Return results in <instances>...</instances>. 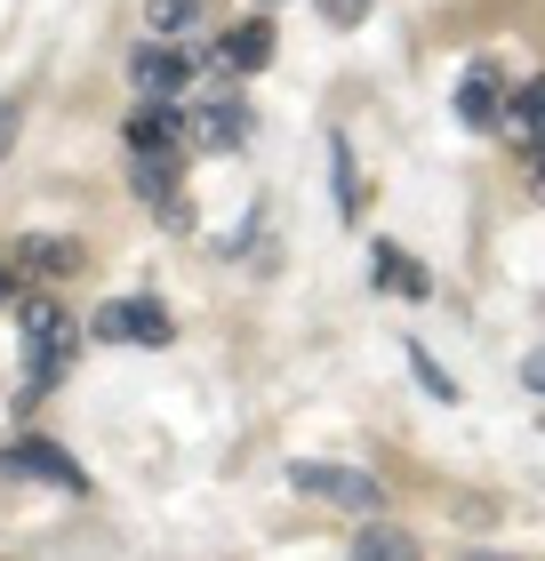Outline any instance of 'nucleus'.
Here are the masks:
<instances>
[{"label": "nucleus", "mask_w": 545, "mask_h": 561, "mask_svg": "<svg viewBox=\"0 0 545 561\" xmlns=\"http://www.w3.org/2000/svg\"><path fill=\"white\" fill-rule=\"evenodd\" d=\"M193 48L185 41H161V33H152L145 48H137V57H128V81H137V96H185L193 89Z\"/></svg>", "instance_id": "39448f33"}, {"label": "nucleus", "mask_w": 545, "mask_h": 561, "mask_svg": "<svg viewBox=\"0 0 545 561\" xmlns=\"http://www.w3.org/2000/svg\"><path fill=\"white\" fill-rule=\"evenodd\" d=\"M128 176H137V201H145V209L177 201V193H169V176H177V152H137V169H128Z\"/></svg>", "instance_id": "ddd939ff"}, {"label": "nucleus", "mask_w": 545, "mask_h": 561, "mask_svg": "<svg viewBox=\"0 0 545 561\" xmlns=\"http://www.w3.org/2000/svg\"><path fill=\"white\" fill-rule=\"evenodd\" d=\"M121 137H128V152H177L193 137V113L177 105V96H137V105L121 113Z\"/></svg>", "instance_id": "20e7f679"}, {"label": "nucleus", "mask_w": 545, "mask_h": 561, "mask_svg": "<svg viewBox=\"0 0 545 561\" xmlns=\"http://www.w3.org/2000/svg\"><path fill=\"white\" fill-rule=\"evenodd\" d=\"M0 466H9V473H33V481H57V490H72V497L89 490V473L72 466L48 433H24V442H9V449H0Z\"/></svg>", "instance_id": "423d86ee"}, {"label": "nucleus", "mask_w": 545, "mask_h": 561, "mask_svg": "<svg viewBox=\"0 0 545 561\" xmlns=\"http://www.w3.org/2000/svg\"><path fill=\"white\" fill-rule=\"evenodd\" d=\"M457 121H465V129H498V121H506V81H498V65H489V57L465 65V81H457Z\"/></svg>", "instance_id": "0eeeda50"}, {"label": "nucleus", "mask_w": 545, "mask_h": 561, "mask_svg": "<svg viewBox=\"0 0 545 561\" xmlns=\"http://www.w3.org/2000/svg\"><path fill=\"white\" fill-rule=\"evenodd\" d=\"M9 289H16V273H9V257H0V297H9Z\"/></svg>", "instance_id": "6ab92c4d"}, {"label": "nucleus", "mask_w": 545, "mask_h": 561, "mask_svg": "<svg viewBox=\"0 0 545 561\" xmlns=\"http://www.w3.org/2000/svg\"><path fill=\"white\" fill-rule=\"evenodd\" d=\"M537 193H545V152H537Z\"/></svg>", "instance_id": "aec40b11"}, {"label": "nucleus", "mask_w": 545, "mask_h": 561, "mask_svg": "<svg viewBox=\"0 0 545 561\" xmlns=\"http://www.w3.org/2000/svg\"><path fill=\"white\" fill-rule=\"evenodd\" d=\"M409 369H418V386H425L433 401H457V377H450V369H441V362H433V353H425V345H409Z\"/></svg>", "instance_id": "f3484780"}, {"label": "nucleus", "mask_w": 545, "mask_h": 561, "mask_svg": "<svg viewBox=\"0 0 545 561\" xmlns=\"http://www.w3.org/2000/svg\"><path fill=\"white\" fill-rule=\"evenodd\" d=\"M96 337L105 345H145V353H161V345H177V313L161 297H113V305H96Z\"/></svg>", "instance_id": "f03ea898"}, {"label": "nucleus", "mask_w": 545, "mask_h": 561, "mask_svg": "<svg viewBox=\"0 0 545 561\" xmlns=\"http://www.w3.org/2000/svg\"><path fill=\"white\" fill-rule=\"evenodd\" d=\"M16 329H24V353H33V377H24V386H57L65 362H72V313L48 305V297H33L16 313Z\"/></svg>", "instance_id": "7ed1b4c3"}, {"label": "nucleus", "mask_w": 545, "mask_h": 561, "mask_svg": "<svg viewBox=\"0 0 545 561\" xmlns=\"http://www.w3.org/2000/svg\"><path fill=\"white\" fill-rule=\"evenodd\" d=\"M217 65H225V72H265V65H273V16L232 24V33L217 41Z\"/></svg>", "instance_id": "6e6552de"}, {"label": "nucleus", "mask_w": 545, "mask_h": 561, "mask_svg": "<svg viewBox=\"0 0 545 561\" xmlns=\"http://www.w3.org/2000/svg\"><path fill=\"white\" fill-rule=\"evenodd\" d=\"M522 386H530V393H545V353H530V362H522Z\"/></svg>", "instance_id": "a211bd4d"}, {"label": "nucleus", "mask_w": 545, "mask_h": 561, "mask_svg": "<svg viewBox=\"0 0 545 561\" xmlns=\"http://www.w3.org/2000/svg\"><path fill=\"white\" fill-rule=\"evenodd\" d=\"M249 129H257V113L241 105V96H217V105L201 113V145H209V152H241Z\"/></svg>", "instance_id": "1a4fd4ad"}, {"label": "nucleus", "mask_w": 545, "mask_h": 561, "mask_svg": "<svg viewBox=\"0 0 545 561\" xmlns=\"http://www.w3.org/2000/svg\"><path fill=\"white\" fill-rule=\"evenodd\" d=\"M289 490L314 497V505H337V514H377V505H385V490H377L370 473L329 466V457H297V466H289Z\"/></svg>", "instance_id": "f257e3e1"}, {"label": "nucleus", "mask_w": 545, "mask_h": 561, "mask_svg": "<svg viewBox=\"0 0 545 561\" xmlns=\"http://www.w3.org/2000/svg\"><path fill=\"white\" fill-rule=\"evenodd\" d=\"M329 176H337V217H361V169L345 137H329Z\"/></svg>", "instance_id": "4468645a"}, {"label": "nucleus", "mask_w": 545, "mask_h": 561, "mask_svg": "<svg viewBox=\"0 0 545 561\" xmlns=\"http://www.w3.org/2000/svg\"><path fill=\"white\" fill-rule=\"evenodd\" d=\"M353 553H361V561H370V553H377V561H418V538L370 514V522H361V538H353Z\"/></svg>", "instance_id": "f8f14e48"}, {"label": "nucleus", "mask_w": 545, "mask_h": 561, "mask_svg": "<svg viewBox=\"0 0 545 561\" xmlns=\"http://www.w3.org/2000/svg\"><path fill=\"white\" fill-rule=\"evenodd\" d=\"M9 257H16V273H41V280H65L72 265H81V249H72V241H48V233H24V241L9 249Z\"/></svg>", "instance_id": "9d476101"}, {"label": "nucleus", "mask_w": 545, "mask_h": 561, "mask_svg": "<svg viewBox=\"0 0 545 561\" xmlns=\"http://www.w3.org/2000/svg\"><path fill=\"white\" fill-rule=\"evenodd\" d=\"M370 280H377V289H401V297H425L433 289V280L401 257V241H370Z\"/></svg>", "instance_id": "9b49d317"}, {"label": "nucleus", "mask_w": 545, "mask_h": 561, "mask_svg": "<svg viewBox=\"0 0 545 561\" xmlns=\"http://www.w3.org/2000/svg\"><path fill=\"white\" fill-rule=\"evenodd\" d=\"M506 121H513V129H545V81H522V89H506Z\"/></svg>", "instance_id": "dca6fc26"}, {"label": "nucleus", "mask_w": 545, "mask_h": 561, "mask_svg": "<svg viewBox=\"0 0 545 561\" xmlns=\"http://www.w3.org/2000/svg\"><path fill=\"white\" fill-rule=\"evenodd\" d=\"M145 24H152L161 41H185L193 24H201V0H145Z\"/></svg>", "instance_id": "2eb2a0df"}]
</instances>
